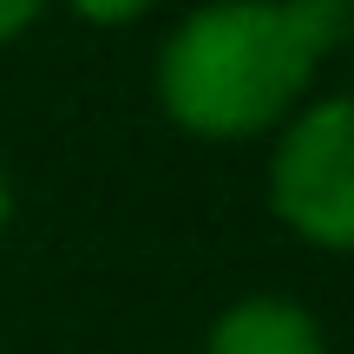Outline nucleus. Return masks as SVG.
Segmentation results:
<instances>
[{
	"label": "nucleus",
	"instance_id": "obj_4",
	"mask_svg": "<svg viewBox=\"0 0 354 354\" xmlns=\"http://www.w3.org/2000/svg\"><path fill=\"white\" fill-rule=\"evenodd\" d=\"M158 0H66V13L73 20H86V26H131V20H145Z\"/></svg>",
	"mask_w": 354,
	"mask_h": 354
},
{
	"label": "nucleus",
	"instance_id": "obj_2",
	"mask_svg": "<svg viewBox=\"0 0 354 354\" xmlns=\"http://www.w3.org/2000/svg\"><path fill=\"white\" fill-rule=\"evenodd\" d=\"M269 216L322 256H354V92L308 99L276 131Z\"/></svg>",
	"mask_w": 354,
	"mask_h": 354
},
{
	"label": "nucleus",
	"instance_id": "obj_3",
	"mask_svg": "<svg viewBox=\"0 0 354 354\" xmlns=\"http://www.w3.org/2000/svg\"><path fill=\"white\" fill-rule=\"evenodd\" d=\"M197 354H328V328L295 295H236L210 315Z\"/></svg>",
	"mask_w": 354,
	"mask_h": 354
},
{
	"label": "nucleus",
	"instance_id": "obj_7",
	"mask_svg": "<svg viewBox=\"0 0 354 354\" xmlns=\"http://www.w3.org/2000/svg\"><path fill=\"white\" fill-rule=\"evenodd\" d=\"M7 223H13V171L0 165V236H7Z\"/></svg>",
	"mask_w": 354,
	"mask_h": 354
},
{
	"label": "nucleus",
	"instance_id": "obj_5",
	"mask_svg": "<svg viewBox=\"0 0 354 354\" xmlns=\"http://www.w3.org/2000/svg\"><path fill=\"white\" fill-rule=\"evenodd\" d=\"M53 0H0V46H13V39H26L39 20H46Z\"/></svg>",
	"mask_w": 354,
	"mask_h": 354
},
{
	"label": "nucleus",
	"instance_id": "obj_1",
	"mask_svg": "<svg viewBox=\"0 0 354 354\" xmlns=\"http://www.w3.org/2000/svg\"><path fill=\"white\" fill-rule=\"evenodd\" d=\"M342 46L308 0H203L158 39L151 92L171 131L250 145L308 105L322 59Z\"/></svg>",
	"mask_w": 354,
	"mask_h": 354
},
{
	"label": "nucleus",
	"instance_id": "obj_6",
	"mask_svg": "<svg viewBox=\"0 0 354 354\" xmlns=\"http://www.w3.org/2000/svg\"><path fill=\"white\" fill-rule=\"evenodd\" d=\"M308 7H315L322 20H328L335 33H342V39H354V0H308Z\"/></svg>",
	"mask_w": 354,
	"mask_h": 354
}]
</instances>
